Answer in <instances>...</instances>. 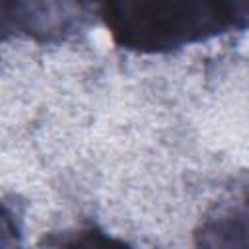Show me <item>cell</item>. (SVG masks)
Instances as JSON below:
<instances>
[{"instance_id":"cell-1","label":"cell","mask_w":249,"mask_h":249,"mask_svg":"<svg viewBox=\"0 0 249 249\" xmlns=\"http://www.w3.org/2000/svg\"><path fill=\"white\" fill-rule=\"evenodd\" d=\"M97 16L119 47L158 54L249 29V0H111Z\"/></svg>"},{"instance_id":"cell-2","label":"cell","mask_w":249,"mask_h":249,"mask_svg":"<svg viewBox=\"0 0 249 249\" xmlns=\"http://www.w3.org/2000/svg\"><path fill=\"white\" fill-rule=\"evenodd\" d=\"M93 8L82 2H2V35L23 37L39 43L64 41L84 31L91 21Z\"/></svg>"},{"instance_id":"cell-3","label":"cell","mask_w":249,"mask_h":249,"mask_svg":"<svg viewBox=\"0 0 249 249\" xmlns=\"http://www.w3.org/2000/svg\"><path fill=\"white\" fill-rule=\"evenodd\" d=\"M58 249H134L126 241L97 228H86L68 237Z\"/></svg>"},{"instance_id":"cell-4","label":"cell","mask_w":249,"mask_h":249,"mask_svg":"<svg viewBox=\"0 0 249 249\" xmlns=\"http://www.w3.org/2000/svg\"><path fill=\"white\" fill-rule=\"evenodd\" d=\"M2 249H21V233L18 222L6 204L2 208Z\"/></svg>"},{"instance_id":"cell-5","label":"cell","mask_w":249,"mask_h":249,"mask_svg":"<svg viewBox=\"0 0 249 249\" xmlns=\"http://www.w3.org/2000/svg\"><path fill=\"white\" fill-rule=\"evenodd\" d=\"M239 218H241V226H243V233H245V241H247V249H249V198L235 202Z\"/></svg>"}]
</instances>
